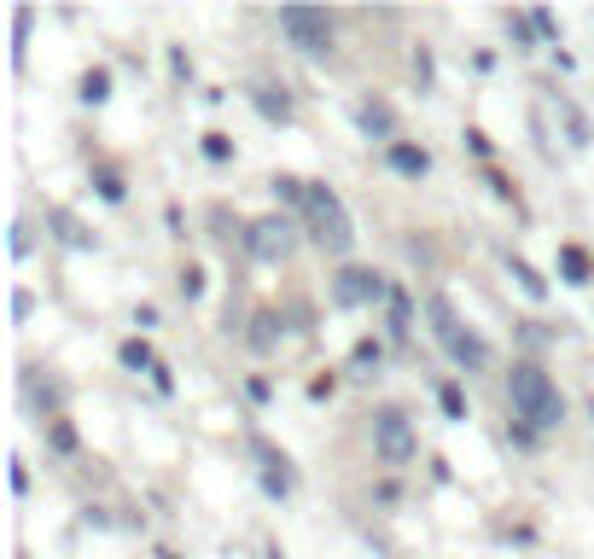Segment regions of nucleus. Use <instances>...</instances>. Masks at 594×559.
<instances>
[{"instance_id": "obj_1", "label": "nucleus", "mask_w": 594, "mask_h": 559, "mask_svg": "<svg viewBox=\"0 0 594 559\" xmlns=\"http://www.w3.org/2000/svg\"><path fill=\"white\" fill-rule=\"evenodd\" d=\"M507 396H513V414L525 420L530 431H554L565 420V396L554 391V379L542 367H513L507 373Z\"/></svg>"}, {"instance_id": "obj_2", "label": "nucleus", "mask_w": 594, "mask_h": 559, "mask_svg": "<svg viewBox=\"0 0 594 559\" xmlns=\"http://www.w3.org/2000/svg\"><path fill=\"white\" fill-rule=\"evenodd\" d=\"M303 216H309V239L332 251V257H344L350 245H356V228H350V210H344V198L332 193V187H303Z\"/></svg>"}, {"instance_id": "obj_3", "label": "nucleus", "mask_w": 594, "mask_h": 559, "mask_svg": "<svg viewBox=\"0 0 594 559\" xmlns=\"http://www.w3.org/2000/svg\"><path fill=\"white\" fill-rule=\"evenodd\" d=\"M373 449H379V461L385 466L414 461V426H408L402 408H379V414H373Z\"/></svg>"}, {"instance_id": "obj_4", "label": "nucleus", "mask_w": 594, "mask_h": 559, "mask_svg": "<svg viewBox=\"0 0 594 559\" xmlns=\"http://www.w3.org/2000/svg\"><path fill=\"white\" fill-rule=\"evenodd\" d=\"M431 315H437V338L449 344V356H455L461 367H484V362H490V344H484L478 332H461L455 309H449L443 297H431Z\"/></svg>"}, {"instance_id": "obj_5", "label": "nucleus", "mask_w": 594, "mask_h": 559, "mask_svg": "<svg viewBox=\"0 0 594 559\" xmlns=\"http://www.w3.org/2000/svg\"><path fill=\"white\" fill-rule=\"evenodd\" d=\"M280 30L292 35V47H303V53H332V18L327 12L286 6V12H280Z\"/></svg>"}, {"instance_id": "obj_6", "label": "nucleus", "mask_w": 594, "mask_h": 559, "mask_svg": "<svg viewBox=\"0 0 594 559\" xmlns=\"http://www.w3.org/2000/svg\"><path fill=\"white\" fill-rule=\"evenodd\" d=\"M292 228H286V222H280V216H263V222H257V228L245 233V251H251V257H263V263H286V257H292Z\"/></svg>"}, {"instance_id": "obj_7", "label": "nucleus", "mask_w": 594, "mask_h": 559, "mask_svg": "<svg viewBox=\"0 0 594 559\" xmlns=\"http://www.w3.org/2000/svg\"><path fill=\"white\" fill-rule=\"evenodd\" d=\"M332 297H338L344 309H356V303H373V297H385V280H379L373 268H344V274L332 280Z\"/></svg>"}, {"instance_id": "obj_8", "label": "nucleus", "mask_w": 594, "mask_h": 559, "mask_svg": "<svg viewBox=\"0 0 594 559\" xmlns=\"http://www.w3.org/2000/svg\"><path fill=\"white\" fill-rule=\"evenodd\" d=\"M356 117H362V129L379 134V140H391V134H396V111L385 105V99H362V111H356ZM391 146H396V140H391Z\"/></svg>"}, {"instance_id": "obj_9", "label": "nucleus", "mask_w": 594, "mask_h": 559, "mask_svg": "<svg viewBox=\"0 0 594 559\" xmlns=\"http://www.w3.org/2000/svg\"><path fill=\"white\" fill-rule=\"evenodd\" d=\"M391 169H396V175H426V169H431V158L420 152V146L396 140V146H391Z\"/></svg>"}, {"instance_id": "obj_10", "label": "nucleus", "mask_w": 594, "mask_h": 559, "mask_svg": "<svg viewBox=\"0 0 594 559\" xmlns=\"http://www.w3.org/2000/svg\"><path fill=\"white\" fill-rule=\"evenodd\" d=\"M82 94H88V99L99 105V99L111 94V76H105V70H88V76H82Z\"/></svg>"}, {"instance_id": "obj_11", "label": "nucleus", "mask_w": 594, "mask_h": 559, "mask_svg": "<svg viewBox=\"0 0 594 559\" xmlns=\"http://www.w3.org/2000/svg\"><path fill=\"white\" fill-rule=\"evenodd\" d=\"M565 274H571V280H589V257H583V251H577V245H565Z\"/></svg>"}, {"instance_id": "obj_12", "label": "nucleus", "mask_w": 594, "mask_h": 559, "mask_svg": "<svg viewBox=\"0 0 594 559\" xmlns=\"http://www.w3.org/2000/svg\"><path fill=\"white\" fill-rule=\"evenodd\" d=\"M123 362H129V367H152V350H146L140 338H129V344H123ZM152 373H158V367H152Z\"/></svg>"}, {"instance_id": "obj_13", "label": "nucleus", "mask_w": 594, "mask_h": 559, "mask_svg": "<svg viewBox=\"0 0 594 559\" xmlns=\"http://www.w3.org/2000/svg\"><path fill=\"white\" fill-rule=\"evenodd\" d=\"M443 414H449V420H466V396L455 391V385H443Z\"/></svg>"}, {"instance_id": "obj_14", "label": "nucleus", "mask_w": 594, "mask_h": 559, "mask_svg": "<svg viewBox=\"0 0 594 559\" xmlns=\"http://www.w3.org/2000/svg\"><path fill=\"white\" fill-rule=\"evenodd\" d=\"M274 327H280L274 315H257V332H251V344H257V350H268V344H274Z\"/></svg>"}, {"instance_id": "obj_15", "label": "nucleus", "mask_w": 594, "mask_h": 559, "mask_svg": "<svg viewBox=\"0 0 594 559\" xmlns=\"http://www.w3.org/2000/svg\"><path fill=\"white\" fill-rule=\"evenodd\" d=\"M228 152H233V146H228V134H204V158H216V164H222Z\"/></svg>"}, {"instance_id": "obj_16", "label": "nucleus", "mask_w": 594, "mask_h": 559, "mask_svg": "<svg viewBox=\"0 0 594 559\" xmlns=\"http://www.w3.org/2000/svg\"><path fill=\"white\" fill-rule=\"evenodd\" d=\"M513 274H519V286H525L530 297H542V292H548V280H536V274H530L525 263H513Z\"/></svg>"}, {"instance_id": "obj_17", "label": "nucleus", "mask_w": 594, "mask_h": 559, "mask_svg": "<svg viewBox=\"0 0 594 559\" xmlns=\"http://www.w3.org/2000/svg\"><path fill=\"white\" fill-rule=\"evenodd\" d=\"M257 105H263L268 117H286V111H292V105H286V99H274V88H263V94H257Z\"/></svg>"}, {"instance_id": "obj_18", "label": "nucleus", "mask_w": 594, "mask_h": 559, "mask_svg": "<svg viewBox=\"0 0 594 559\" xmlns=\"http://www.w3.org/2000/svg\"><path fill=\"white\" fill-rule=\"evenodd\" d=\"M99 193H105V198H111V204H117V198H123V181H117V175L105 169V175H99Z\"/></svg>"}]
</instances>
